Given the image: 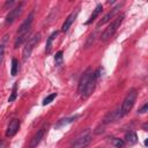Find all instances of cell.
Instances as JSON below:
<instances>
[{
  "instance_id": "6da1fadb",
  "label": "cell",
  "mask_w": 148,
  "mask_h": 148,
  "mask_svg": "<svg viewBox=\"0 0 148 148\" xmlns=\"http://www.w3.org/2000/svg\"><path fill=\"white\" fill-rule=\"evenodd\" d=\"M124 17H125V14L118 15V16L108 25V28L103 31V34H102V36H101L102 40H108V39H110V38L114 35V32H116V31L118 30V28L120 27V24H121Z\"/></svg>"
},
{
  "instance_id": "7a4b0ae2",
  "label": "cell",
  "mask_w": 148,
  "mask_h": 148,
  "mask_svg": "<svg viewBox=\"0 0 148 148\" xmlns=\"http://www.w3.org/2000/svg\"><path fill=\"white\" fill-rule=\"evenodd\" d=\"M136 96H138V92H136L135 89H131V90L127 92V95H126V97L124 98V102H123V104H121V108H120V110H121V116H125V114H127V113L131 111V109L133 108V105H134V103H135Z\"/></svg>"
},
{
  "instance_id": "3957f363",
  "label": "cell",
  "mask_w": 148,
  "mask_h": 148,
  "mask_svg": "<svg viewBox=\"0 0 148 148\" xmlns=\"http://www.w3.org/2000/svg\"><path fill=\"white\" fill-rule=\"evenodd\" d=\"M91 141V135L90 132L87 130L84 132H81L72 142L71 148H84L89 145V142Z\"/></svg>"
},
{
  "instance_id": "277c9868",
  "label": "cell",
  "mask_w": 148,
  "mask_h": 148,
  "mask_svg": "<svg viewBox=\"0 0 148 148\" xmlns=\"http://www.w3.org/2000/svg\"><path fill=\"white\" fill-rule=\"evenodd\" d=\"M39 39H40V34H35L34 36H31V37L27 40L25 46L23 47V52H22L23 60H27V59L30 57V54H31L34 47L37 45V43L39 42Z\"/></svg>"
},
{
  "instance_id": "5b68a950",
  "label": "cell",
  "mask_w": 148,
  "mask_h": 148,
  "mask_svg": "<svg viewBox=\"0 0 148 148\" xmlns=\"http://www.w3.org/2000/svg\"><path fill=\"white\" fill-rule=\"evenodd\" d=\"M96 81H97V79L94 76V72H92L91 77L89 79L88 83L86 84V87H84L83 90L81 91V94H82V98H88V97L92 94V91L95 90V87H96Z\"/></svg>"
},
{
  "instance_id": "8992f818",
  "label": "cell",
  "mask_w": 148,
  "mask_h": 148,
  "mask_svg": "<svg viewBox=\"0 0 148 148\" xmlns=\"http://www.w3.org/2000/svg\"><path fill=\"white\" fill-rule=\"evenodd\" d=\"M46 125H44V126H42L36 133H35V135L30 139V142H29V145H28V147L29 148H36L37 147V145L40 142V140L43 139V136H44V134H45V132H46Z\"/></svg>"
},
{
  "instance_id": "52a82bcc",
  "label": "cell",
  "mask_w": 148,
  "mask_h": 148,
  "mask_svg": "<svg viewBox=\"0 0 148 148\" xmlns=\"http://www.w3.org/2000/svg\"><path fill=\"white\" fill-rule=\"evenodd\" d=\"M22 7H23V2H20L16 7H14V8L7 14V16H6V23H7V24L13 23V22L20 16V14L22 13Z\"/></svg>"
},
{
  "instance_id": "ba28073f",
  "label": "cell",
  "mask_w": 148,
  "mask_h": 148,
  "mask_svg": "<svg viewBox=\"0 0 148 148\" xmlns=\"http://www.w3.org/2000/svg\"><path fill=\"white\" fill-rule=\"evenodd\" d=\"M32 21H34V12L29 14V16L23 21V23L20 25L18 30H17V36L20 35H23L25 32H29L30 31V28H31V24H32Z\"/></svg>"
},
{
  "instance_id": "9c48e42d",
  "label": "cell",
  "mask_w": 148,
  "mask_h": 148,
  "mask_svg": "<svg viewBox=\"0 0 148 148\" xmlns=\"http://www.w3.org/2000/svg\"><path fill=\"white\" fill-rule=\"evenodd\" d=\"M121 6H123V3H118L116 7H113V8H112L108 14H105V15H104V17H103L98 23H97V27H101V25L105 24L106 22H109V21H110V20H111V18H112L117 13H118V10L120 9V7H121Z\"/></svg>"
},
{
  "instance_id": "30bf717a",
  "label": "cell",
  "mask_w": 148,
  "mask_h": 148,
  "mask_svg": "<svg viewBox=\"0 0 148 148\" xmlns=\"http://www.w3.org/2000/svg\"><path fill=\"white\" fill-rule=\"evenodd\" d=\"M20 128V120L14 118L9 121L8 124V127H7V131H6V136H13L16 134V132L18 131Z\"/></svg>"
},
{
  "instance_id": "8fae6325",
  "label": "cell",
  "mask_w": 148,
  "mask_h": 148,
  "mask_svg": "<svg viewBox=\"0 0 148 148\" xmlns=\"http://www.w3.org/2000/svg\"><path fill=\"white\" fill-rule=\"evenodd\" d=\"M120 117H123V116H121V110H120V108H118V109H116L114 111L109 112V113L104 117L103 124H110V123H112V121H116V120L119 119Z\"/></svg>"
},
{
  "instance_id": "7c38bea8",
  "label": "cell",
  "mask_w": 148,
  "mask_h": 148,
  "mask_svg": "<svg viewBox=\"0 0 148 148\" xmlns=\"http://www.w3.org/2000/svg\"><path fill=\"white\" fill-rule=\"evenodd\" d=\"M77 14H79V9H76L75 12H72V13L67 16V18L65 20V22L62 23V27H61V30H62L64 32H66V31L71 28V25L73 24V22L75 21L76 16H77Z\"/></svg>"
},
{
  "instance_id": "4fadbf2b",
  "label": "cell",
  "mask_w": 148,
  "mask_h": 148,
  "mask_svg": "<svg viewBox=\"0 0 148 148\" xmlns=\"http://www.w3.org/2000/svg\"><path fill=\"white\" fill-rule=\"evenodd\" d=\"M91 74H92V72H91L90 69H88L87 72H84V74L82 75V77H81V80H80V82H79V87H77V91H79V92H81V91L83 90V88H84L86 84L88 83L89 79L91 77Z\"/></svg>"
},
{
  "instance_id": "5bb4252c",
  "label": "cell",
  "mask_w": 148,
  "mask_h": 148,
  "mask_svg": "<svg viewBox=\"0 0 148 148\" xmlns=\"http://www.w3.org/2000/svg\"><path fill=\"white\" fill-rule=\"evenodd\" d=\"M57 35H58V32L54 31V32H52V34L49 36V38H47V40H46V46H45V53H46V54L51 53V50H52V43H53V40L56 39Z\"/></svg>"
},
{
  "instance_id": "9a60e30c",
  "label": "cell",
  "mask_w": 148,
  "mask_h": 148,
  "mask_svg": "<svg viewBox=\"0 0 148 148\" xmlns=\"http://www.w3.org/2000/svg\"><path fill=\"white\" fill-rule=\"evenodd\" d=\"M125 143H128V145H135L138 142V136L134 132H127L125 134Z\"/></svg>"
},
{
  "instance_id": "2e32d148",
  "label": "cell",
  "mask_w": 148,
  "mask_h": 148,
  "mask_svg": "<svg viewBox=\"0 0 148 148\" xmlns=\"http://www.w3.org/2000/svg\"><path fill=\"white\" fill-rule=\"evenodd\" d=\"M102 9H103V7H102V5L99 3V5H97L96 7H95V9L92 10V13H91V15H90V17H89V20L86 22V24H90L98 15H99V13L102 12Z\"/></svg>"
},
{
  "instance_id": "e0dca14e",
  "label": "cell",
  "mask_w": 148,
  "mask_h": 148,
  "mask_svg": "<svg viewBox=\"0 0 148 148\" xmlns=\"http://www.w3.org/2000/svg\"><path fill=\"white\" fill-rule=\"evenodd\" d=\"M29 35H30V31H29V32H25V34H23V35L17 36V38H16V40H15V43H14V47H15V49H17V47H18V46H21L25 40H28Z\"/></svg>"
},
{
  "instance_id": "ac0fdd59",
  "label": "cell",
  "mask_w": 148,
  "mask_h": 148,
  "mask_svg": "<svg viewBox=\"0 0 148 148\" xmlns=\"http://www.w3.org/2000/svg\"><path fill=\"white\" fill-rule=\"evenodd\" d=\"M17 72H18V61H17V59L13 58V59H12V69H10V74H12L13 76H15V75L17 74Z\"/></svg>"
},
{
  "instance_id": "d6986e66",
  "label": "cell",
  "mask_w": 148,
  "mask_h": 148,
  "mask_svg": "<svg viewBox=\"0 0 148 148\" xmlns=\"http://www.w3.org/2000/svg\"><path fill=\"white\" fill-rule=\"evenodd\" d=\"M112 143L117 148H124V146H125V141L123 139H118V138H114L112 140Z\"/></svg>"
},
{
  "instance_id": "ffe728a7",
  "label": "cell",
  "mask_w": 148,
  "mask_h": 148,
  "mask_svg": "<svg viewBox=\"0 0 148 148\" xmlns=\"http://www.w3.org/2000/svg\"><path fill=\"white\" fill-rule=\"evenodd\" d=\"M54 62L57 66H59L62 62V51H58L54 56Z\"/></svg>"
},
{
  "instance_id": "44dd1931",
  "label": "cell",
  "mask_w": 148,
  "mask_h": 148,
  "mask_svg": "<svg viewBox=\"0 0 148 148\" xmlns=\"http://www.w3.org/2000/svg\"><path fill=\"white\" fill-rule=\"evenodd\" d=\"M56 97H57V94H56V92H53V94H51V95L46 96V97L44 98V101H43V105H47V104H50V103H51Z\"/></svg>"
},
{
  "instance_id": "7402d4cb",
  "label": "cell",
  "mask_w": 148,
  "mask_h": 148,
  "mask_svg": "<svg viewBox=\"0 0 148 148\" xmlns=\"http://www.w3.org/2000/svg\"><path fill=\"white\" fill-rule=\"evenodd\" d=\"M75 118H76V117H72V118H67V119H62V120H60V121L58 123L57 127H60V126L66 125V124H68V123H72L73 120H75Z\"/></svg>"
},
{
  "instance_id": "603a6c76",
  "label": "cell",
  "mask_w": 148,
  "mask_h": 148,
  "mask_svg": "<svg viewBox=\"0 0 148 148\" xmlns=\"http://www.w3.org/2000/svg\"><path fill=\"white\" fill-rule=\"evenodd\" d=\"M16 88H17V84L15 83V84H14V87H13L12 95H10V96H9V98H8V102H13V101L16 98Z\"/></svg>"
},
{
  "instance_id": "cb8c5ba5",
  "label": "cell",
  "mask_w": 148,
  "mask_h": 148,
  "mask_svg": "<svg viewBox=\"0 0 148 148\" xmlns=\"http://www.w3.org/2000/svg\"><path fill=\"white\" fill-rule=\"evenodd\" d=\"M3 54H5V46H3V44H0V62L3 59Z\"/></svg>"
},
{
  "instance_id": "d4e9b609",
  "label": "cell",
  "mask_w": 148,
  "mask_h": 148,
  "mask_svg": "<svg viewBox=\"0 0 148 148\" xmlns=\"http://www.w3.org/2000/svg\"><path fill=\"white\" fill-rule=\"evenodd\" d=\"M147 110H148V104H145L141 109H139V113H145Z\"/></svg>"
},
{
  "instance_id": "484cf974",
  "label": "cell",
  "mask_w": 148,
  "mask_h": 148,
  "mask_svg": "<svg viewBox=\"0 0 148 148\" xmlns=\"http://www.w3.org/2000/svg\"><path fill=\"white\" fill-rule=\"evenodd\" d=\"M142 128H143V131H147V124H143Z\"/></svg>"
}]
</instances>
